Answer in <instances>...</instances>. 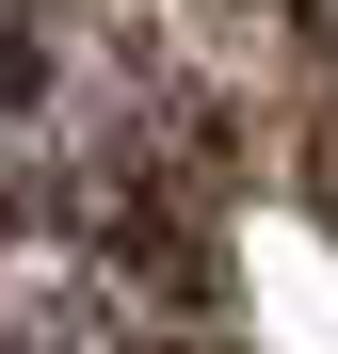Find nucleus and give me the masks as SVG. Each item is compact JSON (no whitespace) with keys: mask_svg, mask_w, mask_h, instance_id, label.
<instances>
[{"mask_svg":"<svg viewBox=\"0 0 338 354\" xmlns=\"http://www.w3.org/2000/svg\"><path fill=\"white\" fill-rule=\"evenodd\" d=\"M145 32L178 65V97L209 113L225 177H322V145H338V32L306 0H145Z\"/></svg>","mask_w":338,"mask_h":354,"instance_id":"obj_1","label":"nucleus"},{"mask_svg":"<svg viewBox=\"0 0 338 354\" xmlns=\"http://www.w3.org/2000/svg\"><path fill=\"white\" fill-rule=\"evenodd\" d=\"M17 354H178L194 338V242H129V225L17 209Z\"/></svg>","mask_w":338,"mask_h":354,"instance_id":"obj_2","label":"nucleus"}]
</instances>
